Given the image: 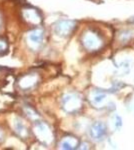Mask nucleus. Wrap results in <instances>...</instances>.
Segmentation results:
<instances>
[{
    "label": "nucleus",
    "mask_w": 134,
    "mask_h": 150,
    "mask_svg": "<svg viewBox=\"0 0 134 150\" xmlns=\"http://www.w3.org/2000/svg\"><path fill=\"white\" fill-rule=\"evenodd\" d=\"M105 133V128H104V125L102 123H96L93 125L92 127V130L90 131V134H92L93 136L95 137L96 139L98 138H101L102 135Z\"/></svg>",
    "instance_id": "nucleus-1"
}]
</instances>
